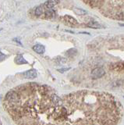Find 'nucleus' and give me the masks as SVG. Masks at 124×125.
I'll return each instance as SVG.
<instances>
[{
	"label": "nucleus",
	"instance_id": "obj_1",
	"mask_svg": "<svg viewBox=\"0 0 124 125\" xmlns=\"http://www.w3.org/2000/svg\"><path fill=\"white\" fill-rule=\"evenodd\" d=\"M3 106L17 125H118L123 116L109 93L83 90L60 97L35 82L9 91Z\"/></svg>",
	"mask_w": 124,
	"mask_h": 125
},
{
	"label": "nucleus",
	"instance_id": "obj_2",
	"mask_svg": "<svg viewBox=\"0 0 124 125\" xmlns=\"http://www.w3.org/2000/svg\"><path fill=\"white\" fill-rule=\"evenodd\" d=\"M105 73H106V71H104L103 68L97 67V68L94 69L93 71H92L91 76H92V78L94 79H97V78H100L102 76H104Z\"/></svg>",
	"mask_w": 124,
	"mask_h": 125
},
{
	"label": "nucleus",
	"instance_id": "obj_3",
	"mask_svg": "<svg viewBox=\"0 0 124 125\" xmlns=\"http://www.w3.org/2000/svg\"><path fill=\"white\" fill-rule=\"evenodd\" d=\"M23 75L24 77V78L27 79H35L37 78V72L35 70H29V71H27L26 72H24L23 73Z\"/></svg>",
	"mask_w": 124,
	"mask_h": 125
},
{
	"label": "nucleus",
	"instance_id": "obj_4",
	"mask_svg": "<svg viewBox=\"0 0 124 125\" xmlns=\"http://www.w3.org/2000/svg\"><path fill=\"white\" fill-rule=\"evenodd\" d=\"M63 20H64L65 23L69 24L70 26H74V25L77 24V21L76 20V19H74L73 17L71 16H65L63 17Z\"/></svg>",
	"mask_w": 124,
	"mask_h": 125
},
{
	"label": "nucleus",
	"instance_id": "obj_5",
	"mask_svg": "<svg viewBox=\"0 0 124 125\" xmlns=\"http://www.w3.org/2000/svg\"><path fill=\"white\" fill-rule=\"evenodd\" d=\"M33 50L38 54H43L44 52H45V48H44V46L42 45L37 44V45L33 46Z\"/></svg>",
	"mask_w": 124,
	"mask_h": 125
},
{
	"label": "nucleus",
	"instance_id": "obj_6",
	"mask_svg": "<svg viewBox=\"0 0 124 125\" xmlns=\"http://www.w3.org/2000/svg\"><path fill=\"white\" fill-rule=\"evenodd\" d=\"M59 2V0H48V1L44 3V6L46 7L47 9H52L55 6H56Z\"/></svg>",
	"mask_w": 124,
	"mask_h": 125
},
{
	"label": "nucleus",
	"instance_id": "obj_7",
	"mask_svg": "<svg viewBox=\"0 0 124 125\" xmlns=\"http://www.w3.org/2000/svg\"><path fill=\"white\" fill-rule=\"evenodd\" d=\"M15 62L17 64H24V63H27V62L24 60V58L21 56V55H18L15 58Z\"/></svg>",
	"mask_w": 124,
	"mask_h": 125
},
{
	"label": "nucleus",
	"instance_id": "obj_8",
	"mask_svg": "<svg viewBox=\"0 0 124 125\" xmlns=\"http://www.w3.org/2000/svg\"><path fill=\"white\" fill-rule=\"evenodd\" d=\"M111 68L114 71H124V63H115L111 66Z\"/></svg>",
	"mask_w": 124,
	"mask_h": 125
},
{
	"label": "nucleus",
	"instance_id": "obj_9",
	"mask_svg": "<svg viewBox=\"0 0 124 125\" xmlns=\"http://www.w3.org/2000/svg\"><path fill=\"white\" fill-rule=\"evenodd\" d=\"M55 15V12L54 10H52V9H48L45 13H44V18H47V19H51L54 17Z\"/></svg>",
	"mask_w": 124,
	"mask_h": 125
},
{
	"label": "nucleus",
	"instance_id": "obj_10",
	"mask_svg": "<svg viewBox=\"0 0 124 125\" xmlns=\"http://www.w3.org/2000/svg\"><path fill=\"white\" fill-rule=\"evenodd\" d=\"M74 13L77 14V15H85L87 14V11H85L82 9H79V8H74L73 9Z\"/></svg>",
	"mask_w": 124,
	"mask_h": 125
},
{
	"label": "nucleus",
	"instance_id": "obj_11",
	"mask_svg": "<svg viewBox=\"0 0 124 125\" xmlns=\"http://www.w3.org/2000/svg\"><path fill=\"white\" fill-rule=\"evenodd\" d=\"M43 13H44V8H43L42 6H38V7H37L36 9H35V15H36L37 17L41 16Z\"/></svg>",
	"mask_w": 124,
	"mask_h": 125
},
{
	"label": "nucleus",
	"instance_id": "obj_12",
	"mask_svg": "<svg viewBox=\"0 0 124 125\" xmlns=\"http://www.w3.org/2000/svg\"><path fill=\"white\" fill-rule=\"evenodd\" d=\"M88 26L90 27H92V28H100L101 26L99 24H97V22L95 21H91L90 22V23L88 24Z\"/></svg>",
	"mask_w": 124,
	"mask_h": 125
},
{
	"label": "nucleus",
	"instance_id": "obj_13",
	"mask_svg": "<svg viewBox=\"0 0 124 125\" xmlns=\"http://www.w3.org/2000/svg\"><path fill=\"white\" fill-rule=\"evenodd\" d=\"M70 68H64V69H59V70H58V71H59V72H61V73H63V72H65V71H68Z\"/></svg>",
	"mask_w": 124,
	"mask_h": 125
}]
</instances>
